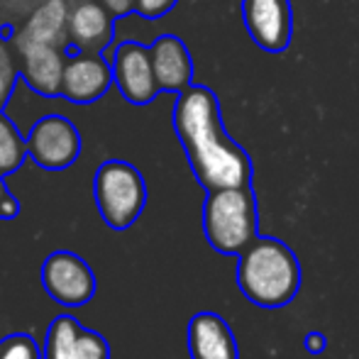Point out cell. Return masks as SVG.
I'll return each mask as SVG.
<instances>
[{"mask_svg": "<svg viewBox=\"0 0 359 359\" xmlns=\"http://www.w3.org/2000/svg\"><path fill=\"white\" fill-rule=\"evenodd\" d=\"M69 13L72 5L67 0H44L29 13L25 20L22 29L15 32L13 37L32 39V42L57 44V47H69Z\"/></svg>", "mask_w": 359, "mask_h": 359, "instance_id": "5bb4252c", "label": "cell"}, {"mask_svg": "<svg viewBox=\"0 0 359 359\" xmlns=\"http://www.w3.org/2000/svg\"><path fill=\"white\" fill-rule=\"evenodd\" d=\"M151 67L161 90L181 93L194 86V62L186 44L174 34H161L151 44Z\"/></svg>", "mask_w": 359, "mask_h": 359, "instance_id": "7c38bea8", "label": "cell"}, {"mask_svg": "<svg viewBox=\"0 0 359 359\" xmlns=\"http://www.w3.org/2000/svg\"><path fill=\"white\" fill-rule=\"evenodd\" d=\"M191 359H237V345L227 323L215 313H198L189 323Z\"/></svg>", "mask_w": 359, "mask_h": 359, "instance_id": "4fadbf2b", "label": "cell"}, {"mask_svg": "<svg viewBox=\"0 0 359 359\" xmlns=\"http://www.w3.org/2000/svg\"><path fill=\"white\" fill-rule=\"evenodd\" d=\"M203 230L215 252L242 255L257 240V208L250 186L208 191Z\"/></svg>", "mask_w": 359, "mask_h": 359, "instance_id": "3957f363", "label": "cell"}, {"mask_svg": "<svg viewBox=\"0 0 359 359\" xmlns=\"http://www.w3.org/2000/svg\"><path fill=\"white\" fill-rule=\"evenodd\" d=\"M174 128L196 179L208 191L250 186L252 161L222 128L220 103L205 86L181 90L174 108Z\"/></svg>", "mask_w": 359, "mask_h": 359, "instance_id": "6da1fadb", "label": "cell"}, {"mask_svg": "<svg viewBox=\"0 0 359 359\" xmlns=\"http://www.w3.org/2000/svg\"><path fill=\"white\" fill-rule=\"evenodd\" d=\"M27 154V137H22L20 130L0 113V174L20 169Z\"/></svg>", "mask_w": 359, "mask_h": 359, "instance_id": "2e32d148", "label": "cell"}, {"mask_svg": "<svg viewBox=\"0 0 359 359\" xmlns=\"http://www.w3.org/2000/svg\"><path fill=\"white\" fill-rule=\"evenodd\" d=\"M0 359H44V352L32 335L13 332L0 340Z\"/></svg>", "mask_w": 359, "mask_h": 359, "instance_id": "e0dca14e", "label": "cell"}, {"mask_svg": "<svg viewBox=\"0 0 359 359\" xmlns=\"http://www.w3.org/2000/svg\"><path fill=\"white\" fill-rule=\"evenodd\" d=\"M15 76H18V69H15V62H13V52H10L8 44L0 39V110L8 103L10 93H13Z\"/></svg>", "mask_w": 359, "mask_h": 359, "instance_id": "d6986e66", "label": "cell"}, {"mask_svg": "<svg viewBox=\"0 0 359 359\" xmlns=\"http://www.w3.org/2000/svg\"><path fill=\"white\" fill-rule=\"evenodd\" d=\"M113 18L98 0H79L69 13V44H74L76 52L100 54L113 39Z\"/></svg>", "mask_w": 359, "mask_h": 359, "instance_id": "8fae6325", "label": "cell"}, {"mask_svg": "<svg viewBox=\"0 0 359 359\" xmlns=\"http://www.w3.org/2000/svg\"><path fill=\"white\" fill-rule=\"evenodd\" d=\"M27 151L47 171H64L79 159L81 135L64 115H44L27 133Z\"/></svg>", "mask_w": 359, "mask_h": 359, "instance_id": "8992f818", "label": "cell"}, {"mask_svg": "<svg viewBox=\"0 0 359 359\" xmlns=\"http://www.w3.org/2000/svg\"><path fill=\"white\" fill-rule=\"evenodd\" d=\"M95 203L105 225L123 232L137 222L147 203L144 179L128 161H105L95 174Z\"/></svg>", "mask_w": 359, "mask_h": 359, "instance_id": "277c9868", "label": "cell"}, {"mask_svg": "<svg viewBox=\"0 0 359 359\" xmlns=\"http://www.w3.org/2000/svg\"><path fill=\"white\" fill-rule=\"evenodd\" d=\"M113 81V69L100 54L79 52L69 59L64 69L62 95L72 103H95L108 93Z\"/></svg>", "mask_w": 359, "mask_h": 359, "instance_id": "30bf717a", "label": "cell"}, {"mask_svg": "<svg viewBox=\"0 0 359 359\" xmlns=\"http://www.w3.org/2000/svg\"><path fill=\"white\" fill-rule=\"evenodd\" d=\"M113 76L123 98L133 105L151 103L161 90L151 67V49L140 42H123L115 49Z\"/></svg>", "mask_w": 359, "mask_h": 359, "instance_id": "ba28073f", "label": "cell"}, {"mask_svg": "<svg viewBox=\"0 0 359 359\" xmlns=\"http://www.w3.org/2000/svg\"><path fill=\"white\" fill-rule=\"evenodd\" d=\"M13 47L20 54V76L29 88L37 90L44 98L62 95L64 69L69 62L62 47L20 37H13Z\"/></svg>", "mask_w": 359, "mask_h": 359, "instance_id": "52a82bcc", "label": "cell"}, {"mask_svg": "<svg viewBox=\"0 0 359 359\" xmlns=\"http://www.w3.org/2000/svg\"><path fill=\"white\" fill-rule=\"evenodd\" d=\"M76 359H110V345L100 332L81 325L76 337Z\"/></svg>", "mask_w": 359, "mask_h": 359, "instance_id": "ac0fdd59", "label": "cell"}, {"mask_svg": "<svg viewBox=\"0 0 359 359\" xmlns=\"http://www.w3.org/2000/svg\"><path fill=\"white\" fill-rule=\"evenodd\" d=\"M306 345H308V350H311V352H323V350H325V337L318 335V332H311V335H308V340H306Z\"/></svg>", "mask_w": 359, "mask_h": 359, "instance_id": "603a6c76", "label": "cell"}, {"mask_svg": "<svg viewBox=\"0 0 359 359\" xmlns=\"http://www.w3.org/2000/svg\"><path fill=\"white\" fill-rule=\"evenodd\" d=\"M81 323L74 316L64 313L57 316L47 327L44 337V359H76V337H79Z\"/></svg>", "mask_w": 359, "mask_h": 359, "instance_id": "9a60e30c", "label": "cell"}, {"mask_svg": "<svg viewBox=\"0 0 359 359\" xmlns=\"http://www.w3.org/2000/svg\"><path fill=\"white\" fill-rule=\"evenodd\" d=\"M242 18L252 42L264 52L279 54L291 44L293 13L288 0H242Z\"/></svg>", "mask_w": 359, "mask_h": 359, "instance_id": "9c48e42d", "label": "cell"}, {"mask_svg": "<svg viewBox=\"0 0 359 359\" xmlns=\"http://www.w3.org/2000/svg\"><path fill=\"white\" fill-rule=\"evenodd\" d=\"M179 0H135V10H137L142 18H161V15L169 13Z\"/></svg>", "mask_w": 359, "mask_h": 359, "instance_id": "ffe728a7", "label": "cell"}, {"mask_svg": "<svg viewBox=\"0 0 359 359\" xmlns=\"http://www.w3.org/2000/svg\"><path fill=\"white\" fill-rule=\"evenodd\" d=\"M20 213V203L18 198H13V196L8 194V189H5L3 179H0V220H10V217H18Z\"/></svg>", "mask_w": 359, "mask_h": 359, "instance_id": "44dd1931", "label": "cell"}, {"mask_svg": "<svg viewBox=\"0 0 359 359\" xmlns=\"http://www.w3.org/2000/svg\"><path fill=\"white\" fill-rule=\"evenodd\" d=\"M237 284L252 303L262 308H281L291 303L301 286V269L284 242L257 237L240 255Z\"/></svg>", "mask_w": 359, "mask_h": 359, "instance_id": "7a4b0ae2", "label": "cell"}, {"mask_svg": "<svg viewBox=\"0 0 359 359\" xmlns=\"http://www.w3.org/2000/svg\"><path fill=\"white\" fill-rule=\"evenodd\" d=\"M42 286L49 298L64 308H83L95 296V274L79 255L67 250L52 252L42 264Z\"/></svg>", "mask_w": 359, "mask_h": 359, "instance_id": "5b68a950", "label": "cell"}, {"mask_svg": "<svg viewBox=\"0 0 359 359\" xmlns=\"http://www.w3.org/2000/svg\"><path fill=\"white\" fill-rule=\"evenodd\" d=\"M98 3L105 5L115 18H123V15H128L135 10V0H98Z\"/></svg>", "mask_w": 359, "mask_h": 359, "instance_id": "7402d4cb", "label": "cell"}]
</instances>
